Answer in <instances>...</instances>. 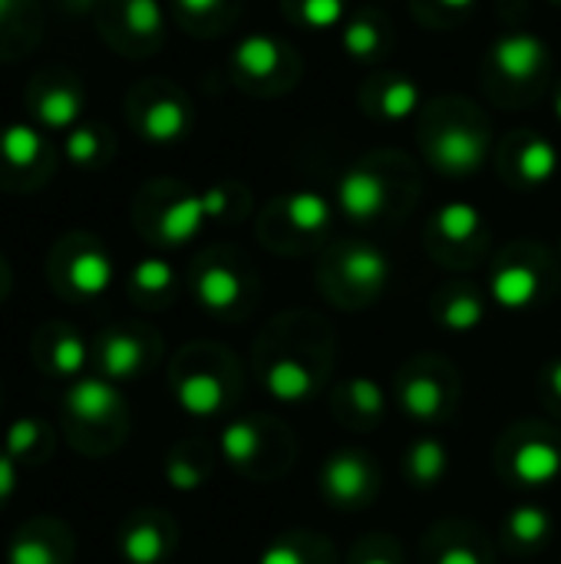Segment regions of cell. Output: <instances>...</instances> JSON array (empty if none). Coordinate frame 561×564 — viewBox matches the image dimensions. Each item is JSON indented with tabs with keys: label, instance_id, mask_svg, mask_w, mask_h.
Wrapping results in <instances>:
<instances>
[{
	"label": "cell",
	"instance_id": "9c48e42d",
	"mask_svg": "<svg viewBox=\"0 0 561 564\" xmlns=\"http://www.w3.org/2000/svg\"><path fill=\"white\" fill-rule=\"evenodd\" d=\"M175 545V529L159 512H136L119 532V558L126 564H165Z\"/></svg>",
	"mask_w": 561,
	"mask_h": 564
},
{
	"label": "cell",
	"instance_id": "60d3db41",
	"mask_svg": "<svg viewBox=\"0 0 561 564\" xmlns=\"http://www.w3.org/2000/svg\"><path fill=\"white\" fill-rule=\"evenodd\" d=\"M350 564H403V558L393 552V549H387L384 542H364L357 552H354V562Z\"/></svg>",
	"mask_w": 561,
	"mask_h": 564
},
{
	"label": "cell",
	"instance_id": "484cf974",
	"mask_svg": "<svg viewBox=\"0 0 561 564\" xmlns=\"http://www.w3.org/2000/svg\"><path fill=\"white\" fill-rule=\"evenodd\" d=\"M129 291L142 304H159L175 291V268L165 258H142L129 274Z\"/></svg>",
	"mask_w": 561,
	"mask_h": 564
},
{
	"label": "cell",
	"instance_id": "e0dca14e",
	"mask_svg": "<svg viewBox=\"0 0 561 564\" xmlns=\"http://www.w3.org/2000/svg\"><path fill=\"white\" fill-rule=\"evenodd\" d=\"M66 532H56L50 522H33L17 532L7 545V564H66Z\"/></svg>",
	"mask_w": 561,
	"mask_h": 564
},
{
	"label": "cell",
	"instance_id": "ab89813d",
	"mask_svg": "<svg viewBox=\"0 0 561 564\" xmlns=\"http://www.w3.org/2000/svg\"><path fill=\"white\" fill-rule=\"evenodd\" d=\"M258 564H314V562H311V555L304 552L301 539H278V542H271V545L261 552Z\"/></svg>",
	"mask_w": 561,
	"mask_h": 564
},
{
	"label": "cell",
	"instance_id": "d4e9b609",
	"mask_svg": "<svg viewBox=\"0 0 561 564\" xmlns=\"http://www.w3.org/2000/svg\"><path fill=\"white\" fill-rule=\"evenodd\" d=\"M235 66L251 79H268L281 66V43L268 33H248L235 46Z\"/></svg>",
	"mask_w": 561,
	"mask_h": 564
},
{
	"label": "cell",
	"instance_id": "603a6c76",
	"mask_svg": "<svg viewBox=\"0 0 561 564\" xmlns=\"http://www.w3.org/2000/svg\"><path fill=\"white\" fill-rule=\"evenodd\" d=\"M433 231L443 245H473L483 231V215L476 205L470 202H446L436 215H433Z\"/></svg>",
	"mask_w": 561,
	"mask_h": 564
},
{
	"label": "cell",
	"instance_id": "ffe728a7",
	"mask_svg": "<svg viewBox=\"0 0 561 564\" xmlns=\"http://www.w3.org/2000/svg\"><path fill=\"white\" fill-rule=\"evenodd\" d=\"M403 476L413 489H436L450 476V449L433 436L413 440L403 453Z\"/></svg>",
	"mask_w": 561,
	"mask_h": 564
},
{
	"label": "cell",
	"instance_id": "d590c367",
	"mask_svg": "<svg viewBox=\"0 0 561 564\" xmlns=\"http://www.w3.org/2000/svg\"><path fill=\"white\" fill-rule=\"evenodd\" d=\"M126 26L139 36H155L162 26L159 0H126Z\"/></svg>",
	"mask_w": 561,
	"mask_h": 564
},
{
	"label": "cell",
	"instance_id": "c3c4849f",
	"mask_svg": "<svg viewBox=\"0 0 561 564\" xmlns=\"http://www.w3.org/2000/svg\"><path fill=\"white\" fill-rule=\"evenodd\" d=\"M3 284H7V274H3V264H0V291H3Z\"/></svg>",
	"mask_w": 561,
	"mask_h": 564
},
{
	"label": "cell",
	"instance_id": "44dd1931",
	"mask_svg": "<svg viewBox=\"0 0 561 564\" xmlns=\"http://www.w3.org/2000/svg\"><path fill=\"white\" fill-rule=\"evenodd\" d=\"M337 406L347 413L350 423L357 426H370V423H380L387 416V393L377 380L370 377H350L344 387H341V397H337Z\"/></svg>",
	"mask_w": 561,
	"mask_h": 564
},
{
	"label": "cell",
	"instance_id": "d6986e66",
	"mask_svg": "<svg viewBox=\"0 0 561 564\" xmlns=\"http://www.w3.org/2000/svg\"><path fill=\"white\" fill-rule=\"evenodd\" d=\"M433 317L443 330L450 334H473L483 321H486V297L466 284H456V288H446L440 297H436V307H433Z\"/></svg>",
	"mask_w": 561,
	"mask_h": 564
},
{
	"label": "cell",
	"instance_id": "ac0fdd59",
	"mask_svg": "<svg viewBox=\"0 0 561 564\" xmlns=\"http://www.w3.org/2000/svg\"><path fill=\"white\" fill-rule=\"evenodd\" d=\"M195 297L205 311L212 314H228L241 304L245 297V281L231 264L212 261L205 268H198L195 274Z\"/></svg>",
	"mask_w": 561,
	"mask_h": 564
},
{
	"label": "cell",
	"instance_id": "8fae6325",
	"mask_svg": "<svg viewBox=\"0 0 561 564\" xmlns=\"http://www.w3.org/2000/svg\"><path fill=\"white\" fill-rule=\"evenodd\" d=\"M112 278H116L112 258H109L99 245H93V241L73 248V251L66 254L63 268H60L63 288H66L73 297H79V301L103 297V294L112 288Z\"/></svg>",
	"mask_w": 561,
	"mask_h": 564
},
{
	"label": "cell",
	"instance_id": "4316f807",
	"mask_svg": "<svg viewBox=\"0 0 561 564\" xmlns=\"http://www.w3.org/2000/svg\"><path fill=\"white\" fill-rule=\"evenodd\" d=\"M79 109H83V99L73 86L66 83H56V86H46L36 102H33V112L36 119L46 126V129H69L76 119H79Z\"/></svg>",
	"mask_w": 561,
	"mask_h": 564
},
{
	"label": "cell",
	"instance_id": "4dcf8cb0",
	"mask_svg": "<svg viewBox=\"0 0 561 564\" xmlns=\"http://www.w3.org/2000/svg\"><path fill=\"white\" fill-rule=\"evenodd\" d=\"M43 155V135L26 126V122H13L0 132V159L13 169H30L36 165Z\"/></svg>",
	"mask_w": 561,
	"mask_h": 564
},
{
	"label": "cell",
	"instance_id": "b9f144b4",
	"mask_svg": "<svg viewBox=\"0 0 561 564\" xmlns=\"http://www.w3.org/2000/svg\"><path fill=\"white\" fill-rule=\"evenodd\" d=\"M542 400L552 410H561V360H552L542 373Z\"/></svg>",
	"mask_w": 561,
	"mask_h": 564
},
{
	"label": "cell",
	"instance_id": "277c9868",
	"mask_svg": "<svg viewBox=\"0 0 561 564\" xmlns=\"http://www.w3.org/2000/svg\"><path fill=\"white\" fill-rule=\"evenodd\" d=\"M334 278L344 288L337 297L344 304V297H350V304H370L380 297V291L390 281V258L364 241L344 245V251L334 261Z\"/></svg>",
	"mask_w": 561,
	"mask_h": 564
},
{
	"label": "cell",
	"instance_id": "6da1fadb",
	"mask_svg": "<svg viewBox=\"0 0 561 564\" xmlns=\"http://www.w3.org/2000/svg\"><path fill=\"white\" fill-rule=\"evenodd\" d=\"M63 413L69 430L79 433H112L116 440L126 430V400L119 393V383L93 373V377H79L69 383V390L63 393Z\"/></svg>",
	"mask_w": 561,
	"mask_h": 564
},
{
	"label": "cell",
	"instance_id": "ba28073f",
	"mask_svg": "<svg viewBox=\"0 0 561 564\" xmlns=\"http://www.w3.org/2000/svg\"><path fill=\"white\" fill-rule=\"evenodd\" d=\"M225 208H228V192L225 188H208L202 195H185V198L172 202L162 212V218H159V241L172 245V248L185 245V241H192L202 231V225L208 218L225 215Z\"/></svg>",
	"mask_w": 561,
	"mask_h": 564
},
{
	"label": "cell",
	"instance_id": "8992f818",
	"mask_svg": "<svg viewBox=\"0 0 561 564\" xmlns=\"http://www.w3.org/2000/svg\"><path fill=\"white\" fill-rule=\"evenodd\" d=\"M172 393L182 413L195 420H208L228 403V377L212 364H188L172 373Z\"/></svg>",
	"mask_w": 561,
	"mask_h": 564
},
{
	"label": "cell",
	"instance_id": "cb8c5ba5",
	"mask_svg": "<svg viewBox=\"0 0 561 564\" xmlns=\"http://www.w3.org/2000/svg\"><path fill=\"white\" fill-rule=\"evenodd\" d=\"M552 529H555L552 516H549L542 506H532V502L516 506V509L506 516V522H503V532L509 535V542H513L516 549H542V545L549 542Z\"/></svg>",
	"mask_w": 561,
	"mask_h": 564
},
{
	"label": "cell",
	"instance_id": "74e56055",
	"mask_svg": "<svg viewBox=\"0 0 561 564\" xmlns=\"http://www.w3.org/2000/svg\"><path fill=\"white\" fill-rule=\"evenodd\" d=\"M347 3L344 0H301V20L314 30H331L344 20Z\"/></svg>",
	"mask_w": 561,
	"mask_h": 564
},
{
	"label": "cell",
	"instance_id": "681fc988",
	"mask_svg": "<svg viewBox=\"0 0 561 564\" xmlns=\"http://www.w3.org/2000/svg\"><path fill=\"white\" fill-rule=\"evenodd\" d=\"M555 3H561V0H555Z\"/></svg>",
	"mask_w": 561,
	"mask_h": 564
},
{
	"label": "cell",
	"instance_id": "30bf717a",
	"mask_svg": "<svg viewBox=\"0 0 561 564\" xmlns=\"http://www.w3.org/2000/svg\"><path fill=\"white\" fill-rule=\"evenodd\" d=\"M317 370L298 354H274L261 364V387L281 406H301L317 390Z\"/></svg>",
	"mask_w": 561,
	"mask_h": 564
},
{
	"label": "cell",
	"instance_id": "f35d334b",
	"mask_svg": "<svg viewBox=\"0 0 561 564\" xmlns=\"http://www.w3.org/2000/svg\"><path fill=\"white\" fill-rule=\"evenodd\" d=\"M430 564H489V558H486L483 545H476L473 539L456 535V539L440 545V552L430 558Z\"/></svg>",
	"mask_w": 561,
	"mask_h": 564
},
{
	"label": "cell",
	"instance_id": "2e32d148",
	"mask_svg": "<svg viewBox=\"0 0 561 564\" xmlns=\"http://www.w3.org/2000/svg\"><path fill=\"white\" fill-rule=\"evenodd\" d=\"M493 59H496V69L506 79L526 83V79L539 76V69H542V63H546V43L536 33L516 30V33H506V36L496 40Z\"/></svg>",
	"mask_w": 561,
	"mask_h": 564
},
{
	"label": "cell",
	"instance_id": "7a4b0ae2",
	"mask_svg": "<svg viewBox=\"0 0 561 564\" xmlns=\"http://www.w3.org/2000/svg\"><path fill=\"white\" fill-rule=\"evenodd\" d=\"M321 492L324 499L334 506V509H344V512H354V509H364L377 489H380V473H377V463L360 453V449H341V453H331L327 463L321 466Z\"/></svg>",
	"mask_w": 561,
	"mask_h": 564
},
{
	"label": "cell",
	"instance_id": "1f68e13d",
	"mask_svg": "<svg viewBox=\"0 0 561 564\" xmlns=\"http://www.w3.org/2000/svg\"><path fill=\"white\" fill-rule=\"evenodd\" d=\"M555 172H559V149L549 139L536 135L519 149V178L526 185H546L552 182Z\"/></svg>",
	"mask_w": 561,
	"mask_h": 564
},
{
	"label": "cell",
	"instance_id": "e575fe53",
	"mask_svg": "<svg viewBox=\"0 0 561 564\" xmlns=\"http://www.w3.org/2000/svg\"><path fill=\"white\" fill-rule=\"evenodd\" d=\"M344 50L357 59H367L380 50V26L374 20H354L350 26H344Z\"/></svg>",
	"mask_w": 561,
	"mask_h": 564
},
{
	"label": "cell",
	"instance_id": "52a82bcc",
	"mask_svg": "<svg viewBox=\"0 0 561 564\" xmlns=\"http://www.w3.org/2000/svg\"><path fill=\"white\" fill-rule=\"evenodd\" d=\"M450 373H440L433 364H417L410 367L400 383H397V397H400V406L407 416L420 420V423H433L440 416L450 413V400H453V390H450Z\"/></svg>",
	"mask_w": 561,
	"mask_h": 564
},
{
	"label": "cell",
	"instance_id": "3957f363",
	"mask_svg": "<svg viewBox=\"0 0 561 564\" xmlns=\"http://www.w3.org/2000/svg\"><path fill=\"white\" fill-rule=\"evenodd\" d=\"M506 476L519 489H546L561 476V443L552 430L529 426L526 433L509 436L506 449Z\"/></svg>",
	"mask_w": 561,
	"mask_h": 564
},
{
	"label": "cell",
	"instance_id": "f546056e",
	"mask_svg": "<svg viewBox=\"0 0 561 564\" xmlns=\"http://www.w3.org/2000/svg\"><path fill=\"white\" fill-rule=\"evenodd\" d=\"M284 218L294 231L301 235H317L331 225V205L324 195L304 188V192H294L288 202H284Z\"/></svg>",
	"mask_w": 561,
	"mask_h": 564
},
{
	"label": "cell",
	"instance_id": "5bb4252c",
	"mask_svg": "<svg viewBox=\"0 0 561 564\" xmlns=\"http://www.w3.org/2000/svg\"><path fill=\"white\" fill-rule=\"evenodd\" d=\"M542 294V271L532 261L509 258L499 261L493 278H489V297L506 307V311H526L539 301Z\"/></svg>",
	"mask_w": 561,
	"mask_h": 564
},
{
	"label": "cell",
	"instance_id": "bcb514c9",
	"mask_svg": "<svg viewBox=\"0 0 561 564\" xmlns=\"http://www.w3.org/2000/svg\"><path fill=\"white\" fill-rule=\"evenodd\" d=\"M17 3H20V0H0V20H7V17L17 10Z\"/></svg>",
	"mask_w": 561,
	"mask_h": 564
},
{
	"label": "cell",
	"instance_id": "9a60e30c",
	"mask_svg": "<svg viewBox=\"0 0 561 564\" xmlns=\"http://www.w3.org/2000/svg\"><path fill=\"white\" fill-rule=\"evenodd\" d=\"M337 205H341V212L350 221L367 225V221H374L387 208V182L374 169L357 165V169H350L341 178V185H337Z\"/></svg>",
	"mask_w": 561,
	"mask_h": 564
},
{
	"label": "cell",
	"instance_id": "7dc6e473",
	"mask_svg": "<svg viewBox=\"0 0 561 564\" xmlns=\"http://www.w3.org/2000/svg\"><path fill=\"white\" fill-rule=\"evenodd\" d=\"M555 116H559V119H561V89H559V93H555Z\"/></svg>",
	"mask_w": 561,
	"mask_h": 564
},
{
	"label": "cell",
	"instance_id": "83f0119b",
	"mask_svg": "<svg viewBox=\"0 0 561 564\" xmlns=\"http://www.w3.org/2000/svg\"><path fill=\"white\" fill-rule=\"evenodd\" d=\"M0 449L17 463L40 459L43 453H50V426L43 420H36V416H20V420L10 423Z\"/></svg>",
	"mask_w": 561,
	"mask_h": 564
},
{
	"label": "cell",
	"instance_id": "8d00e7d4",
	"mask_svg": "<svg viewBox=\"0 0 561 564\" xmlns=\"http://www.w3.org/2000/svg\"><path fill=\"white\" fill-rule=\"evenodd\" d=\"M66 155H69V162H76V165H93L96 159H99V152H103V139H99V132L93 129V126H79V129H73L69 135H66Z\"/></svg>",
	"mask_w": 561,
	"mask_h": 564
},
{
	"label": "cell",
	"instance_id": "7c38bea8",
	"mask_svg": "<svg viewBox=\"0 0 561 564\" xmlns=\"http://www.w3.org/2000/svg\"><path fill=\"white\" fill-rule=\"evenodd\" d=\"M36 357L43 364V370L56 380H79L89 360V347L86 340L66 327V324H50L40 330L36 337Z\"/></svg>",
	"mask_w": 561,
	"mask_h": 564
},
{
	"label": "cell",
	"instance_id": "4fadbf2b",
	"mask_svg": "<svg viewBox=\"0 0 561 564\" xmlns=\"http://www.w3.org/2000/svg\"><path fill=\"white\" fill-rule=\"evenodd\" d=\"M430 159L450 175H470L486 159V135L476 126H446L430 142Z\"/></svg>",
	"mask_w": 561,
	"mask_h": 564
},
{
	"label": "cell",
	"instance_id": "836d02e7",
	"mask_svg": "<svg viewBox=\"0 0 561 564\" xmlns=\"http://www.w3.org/2000/svg\"><path fill=\"white\" fill-rule=\"evenodd\" d=\"M202 459H205V456H198V453H192V449L172 453L169 463H165V479H169V486H172L175 492H195V489H202V482H205V476H208V466H205Z\"/></svg>",
	"mask_w": 561,
	"mask_h": 564
},
{
	"label": "cell",
	"instance_id": "ee69618b",
	"mask_svg": "<svg viewBox=\"0 0 561 564\" xmlns=\"http://www.w3.org/2000/svg\"><path fill=\"white\" fill-rule=\"evenodd\" d=\"M185 13H192V17H205V13H212L222 0H175Z\"/></svg>",
	"mask_w": 561,
	"mask_h": 564
},
{
	"label": "cell",
	"instance_id": "f1b7e54d",
	"mask_svg": "<svg viewBox=\"0 0 561 564\" xmlns=\"http://www.w3.org/2000/svg\"><path fill=\"white\" fill-rule=\"evenodd\" d=\"M188 129V112L182 99H155L142 116V135L149 142H175Z\"/></svg>",
	"mask_w": 561,
	"mask_h": 564
},
{
	"label": "cell",
	"instance_id": "7bdbcfd3",
	"mask_svg": "<svg viewBox=\"0 0 561 564\" xmlns=\"http://www.w3.org/2000/svg\"><path fill=\"white\" fill-rule=\"evenodd\" d=\"M20 463L17 459H10L3 449H0V502H7L13 492H17V479H20V469H17Z\"/></svg>",
	"mask_w": 561,
	"mask_h": 564
},
{
	"label": "cell",
	"instance_id": "5b68a950",
	"mask_svg": "<svg viewBox=\"0 0 561 564\" xmlns=\"http://www.w3.org/2000/svg\"><path fill=\"white\" fill-rule=\"evenodd\" d=\"M155 357V340H149L142 330L132 327H112L103 330L96 340V367L99 377L112 383H129L145 373V367Z\"/></svg>",
	"mask_w": 561,
	"mask_h": 564
},
{
	"label": "cell",
	"instance_id": "d6a6232c",
	"mask_svg": "<svg viewBox=\"0 0 561 564\" xmlns=\"http://www.w3.org/2000/svg\"><path fill=\"white\" fill-rule=\"evenodd\" d=\"M417 106H420V86L413 79H403V76L400 79H390L380 89V96H377V112L384 119H393V122L413 116Z\"/></svg>",
	"mask_w": 561,
	"mask_h": 564
},
{
	"label": "cell",
	"instance_id": "7402d4cb",
	"mask_svg": "<svg viewBox=\"0 0 561 564\" xmlns=\"http://www.w3.org/2000/svg\"><path fill=\"white\" fill-rule=\"evenodd\" d=\"M265 426L255 423V420H235L222 430V440H218V449H222V459L235 469H251L261 453H265Z\"/></svg>",
	"mask_w": 561,
	"mask_h": 564
},
{
	"label": "cell",
	"instance_id": "f6af8a7d",
	"mask_svg": "<svg viewBox=\"0 0 561 564\" xmlns=\"http://www.w3.org/2000/svg\"><path fill=\"white\" fill-rule=\"evenodd\" d=\"M443 7H450V10H466V7H473L476 0H440Z\"/></svg>",
	"mask_w": 561,
	"mask_h": 564
}]
</instances>
